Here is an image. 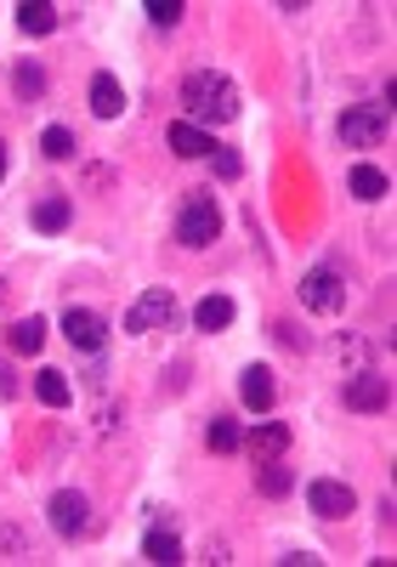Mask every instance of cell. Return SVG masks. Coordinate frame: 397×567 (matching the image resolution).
<instances>
[{"instance_id": "29", "label": "cell", "mask_w": 397, "mask_h": 567, "mask_svg": "<svg viewBox=\"0 0 397 567\" xmlns=\"http://www.w3.org/2000/svg\"><path fill=\"white\" fill-rule=\"evenodd\" d=\"M12 398H17V369L0 358V403H12Z\"/></svg>"}, {"instance_id": "16", "label": "cell", "mask_w": 397, "mask_h": 567, "mask_svg": "<svg viewBox=\"0 0 397 567\" xmlns=\"http://www.w3.org/2000/svg\"><path fill=\"white\" fill-rule=\"evenodd\" d=\"M68 221H74V205L63 199V193H46V199H35V210H29L35 233H68Z\"/></svg>"}, {"instance_id": "24", "label": "cell", "mask_w": 397, "mask_h": 567, "mask_svg": "<svg viewBox=\"0 0 397 567\" xmlns=\"http://www.w3.org/2000/svg\"><path fill=\"white\" fill-rule=\"evenodd\" d=\"M239 442H244V426L228 421V414H216V421L205 426V449H210V454H233Z\"/></svg>"}, {"instance_id": "31", "label": "cell", "mask_w": 397, "mask_h": 567, "mask_svg": "<svg viewBox=\"0 0 397 567\" xmlns=\"http://www.w3.org/2000/svg\"><path fill=\"white\" fill-rule=\"evenodd\" d=\"M0 182H7V142H0Z\"/></svg>"}, {"instance_id": "11", "label": "cell", "mask_w": 397, "mask_h": 567, "mask_svg": "<svg viewBox=\"0 0 397 567\" xmlns=\"http://www.w3.org/2000/svg\"><path fill=\"white\" fill-rule=\"evenodd\" d=\"M239 398L251 414H272V403H279V381H272V369L267 363H251L239 375Z\"/></svg>"}, {"instance_id": "3", "label": "cell", "mask_w": 397, "mask_h": 567, "mask_svg": "<svg viewBox=\"0 0 397 567\" xmlns=\"http://www.w3.org/2000/svg\"><path fill=\"white\" fill-rule=\"evenodd\" d=\"M182 324V301L170 289H142L131 312H126V330L131 335H154V330H177Z\"/></svg>"}, {"instance_id": "5", "label": "cell", "mask_w": 397, "mask_h": 567, "mask_svg": "<svg viewBox=\"0 0 397 567\" xmlns=\"http://www.w3.org/2000/svg\"><path fill=\"white\" fill-rule=\"evenodd\" d=\"M57 330H63L68 347L86 352V358H97V352L108 347V324H103V312H91V307H68Z\"/></svg>"}, {"instance_id": "14", "label": "cell", "mask_w": 397, "mask_h": 567, "mask_svg": "<svg viewBox=\"0 0 397 567\" xmlns=\"http://www.w3.org/2000/svg\"><path fill=\"white\" fill-rule=\"evenodd\" d=\"M12 91H17V103H46V91H52V74H46V63L40 57H17Z\"/></svg>"}, {"instance_id": "21", "label": "cell", "mask_w": 397, "mask_h": 567, "mask_svg": "<svg viewBox=\"0 0 397 567\" xmlns=\"http://www.w3.org/2000/svg\"><path fill=\"white\" fill-rule=\"evenodd\" d=\"M35 398H40L46 409H68V403H74V386H68V375H63V369H52V363H46L40 375H35Z\"/></svg>"}, {"instance_id": "15", "label": "cell", "mask_w": 397, "mask_h": 567, "mask_svg": "<svg viewBox=\"0 0 397 567\" xmlns=\"http://www.w3.org/2000/svg\"><path fill=\"white\" fill-rule=\"evenodd\" d=\"M239 449H251L256 460H284V449H290V426H284V421H261L256 431H244Z\"/></svg>"}, {"instance_id": "12", "label": "cell", "mask_w": 397, "mask_h": 567, "mask_svg": "<svg viewBox=\"0 0 397 567\" xmlns=\"http://www.w3.org/2000/svg\"><path fill=\"white\" fill-rule=\"evenodd\" d=\"M86 108L97 119H119L126 114V86L114 80V74H91V86H86Z\"/></svg>"}, {"instance_id": "17", "label": "cell", "mask_w": 397, "mask_h": 567, "mask_svg": "<svg viewBox=\"0 0 397 567\" xmlns=\"http://www.w3.org/2000/svg\"><path fill=\"white\" fill-rule=\"evenodd\" d=\"M346 188H353V199L375 205V199H386V188H392V182H386V170H381V165H363V159H358L353 170H346Z\"/></svg>"}, {"instance_id": "9", "label": "cell", "mask_w": 397, "mask_h": 567, "mask_svg": "<svg viewBox=\"0 0 397 567\" xmlns=\"http://www.w3.org/2000/svg\"><path fill=\"white\" fill-rule=\"evenodd\" d=\"M307 505H312V516H324V523H346V516L358 511V494H353L346 482L318 477V482L307 488Z\"/></svg>"}, {"instance_id": "8", "label": "cell", "mask_w": 397, "mask_h": 567, "mask_svg": "<svg viewBox=\"0 0 397 567\" xmlns=\"http://www.w3.org/2000/svg\"><path fill=\"white\" fill-rule=\"evenodd\" d=\"M335 137H341L346 147H375V142L386 137V108H346V114L335 119Z\"/></svg>"}, {"instance_id": "20", "label": "cell", "mask_w": 397, "mask_h": 567, "mask_svg": "<svg viewBox=\"0 0 397 567\" xmlns=\"http://www.w3.org/2000/svg\"><path fill=\"white\" fill-rule=\"evenodd\" d=\"M7 347H12L17 358L46 352V318H17V324L7 330Z\"/></svg>"}, {"instance_id": "30", "label": "cell", "mask_w": 397, "mask_h": 567, "mask_svg": "<svg viewBox=\"0 0 397 567\" xmlns=\"http://www.w3.org/2000/svg\"><path fill=\"white\" fill-rule=\"evenodd\" d=\"M279 562H284V567H312L318 556H307V551H290V556H279Z\"/></svg>"}, {"instance_id": "25", "label": "cell", "mask_w": 397, "mask_h": 567, "mask_svg": "<svg viewBox=\"0 0 397 567\" xmlns=\"http://www.w3.org/2000/svg\"><path fill=\"white\" fill-rule=\"evenodd\" d=\"M40 159H52V165L74 159V131L68 126H46L40 131Z\"/></svg>"}, {"instance_id": "10", "label": "cell", "mask_w": 397, "mask_h": 567, "mask_svg": "<svg viewBox=\"0 0 397 567\" xmlns=\"http://www.w3.org/2000/svg\"><path fill=\"white\" fill-rule=\"evenodd\" d=\"M330 358L341 363V375H363V369H375V340L363 330H346L330 340Z\"/></svg>"}, {"instance_id": "2", "label": "cell", "mask_w": 397, "mask_h": 567, "mask_svg": "<svg viewBox=\"0 0 397 567\" xmlns=\"http://www.w3.org/2000/svg\"><path fill=\"white\" fill-rule=\"evenodd\" d=\"M216 239H221V210H216L210 193L182 199V210H177V244H188V250H210Z\"/></svg>"}, {"instance_id": "4", "label": "cell", "mask_w": 397, "mask_h": 567, "mask_svg": "<svg viewBox=\"0 0 397 567\" xmlns=\"http://www.w3.org/2000/svg\"><path fill=\"white\" fill-rule=\"evenodd\" d=\"M46 523H52L63 539H86L91 533V500L80 488H57V494L46 500Z\"/></svg>"}, {"instance_id": "22", "label": "cell", "mask_w": 397, "mask_h": 567, "mask_svg": "<svg viewBox=\"0 0 397 567\" xmlns=\"http://www.w3.org/2000/svg\"><path fill=\"white\" fill-rule=\"evenodd\" d=\"M142 556H148V562H159V567L182 562V533H170L165 523H154V528H148V539H142Z\"/></svg>"}, {"instance_id": "19", "label": "cell", "mask_w": 397, "mask_h": 567, "mask_svg": "<svg viewBox=\"0 0 397 567\" xmlns=\"http://www.w3.org/2000/svg\"><path fill=\"white\" fill-rule=\"evenodd\" d=\"M52 29H57V7H52V0H23V7H17V35L40 40Z\"/></svg>"}, {"instance_id": "6", "label": "cell", "mask_w": 397, "mask_h": 567, "mask_svg": "<svg viewBox=\"0 0 397 567\" xmlns=\"http://www.w3.org/2000/svg\"><path fill=\"white\" fill-rule=\"evenodd\" d=\"M341 403L353 409V414H386V403H392V386H386V375H375V369H363V375H346V386H341Z\"/></svg>"}, {"instance_id": "28", "label": "cell", "mask_w": 397, "mask_h": 567, "mask_svg": "<svg viewBox=\"0 0 397 567\" xmlns=\"http://www.w3.org/2000/svg\"><path fill=\"white\" fill-rule=\"evenodd\" d=\"M272 335H279L290 352H307V347H312V340H307L302 330H295V318H279V324H272Z\"/></svg>"}, {"instance_id": "7", "label": "cell", "mask_w": 397, "mask_h": 567, "mask_svg": "<svg viewBox=\"0 0 397 567\" xmlns=\"http://www.w3.org/2000/svg\"><path fill=\"white\" fill-rule=\"evenodd\" d=\"M302 307L307 312H324V318L346 307V284H341L335 267H312V273L302 279Z\"/></svg>"}, {"instance_id": "23", "label": "cell", "mask_w": 397, "mask_h": 567, "mask_svg": "<svg viewBox=\"0 0 397 567\" xmlns=\"http://www.w3.org/2000/svg\"><path fill=\"white\" fill-rule=\"evenodd\" d=\"M290 465L284 460H256V494H267V500H284L290 494Z\"/></svg>"}, {"instance_id": "18", "label": "cell", "mask_w": 397, "mask_h": 567, "mask_svg": "<svg viewBox=\"0 0 397 567\" xmlns=\"http://www.w3.org/2000/svg\"><path fill=\"white\" fill-rule=\"evenodd\" d=\"M239 318V307H233V295H205V301L193 307V324L205 330V335H221Z\"/></svg>"}, {"instance_id": "1", "label": "cell", "mask_w": 397, "mask_h": 567, "mask_svg": "<svg viewBox=\"0 0 397 567\" xmlns=\"http://www.w3.org/2000/svg\"><path fill=\"white\" fill-rule=\"evenodd\" d=\"M182 108L193 126H228V119H239V91L228 74L216 68H198V74H182Z\"/></svg>"}, {"instance_id": "27", "label": "cell", "mask_w": 397, "mask_h": 567, "mask_svg": "<svg viewBox=\"0 0 397 567\" xmlns=\"http://www.w3.org/2000/svg\"><path fill=\"white\" fill-rule=\"evenodd\" d=\"M142 12H148V23H154V29H177L188 7H182V0H148Z\"/></svg>"}, {"instance_id": "32", "label": "cell", "mask_w": 397, "mask_h": 567, "mask_svg": "<svg viewBox=\"0 0 397 567\" xmlns=\"http://www.w3.org/2000/svg\"><path fill=\"white\" fill-rule=\"evenodd\" d=\"M0 295H7V284H0Z\"/></svg>"}, {"instance_id": "13", "label": "cell", "mask_w": 397, "mask_h": 567, "mask_svg": "<svg viewBox=\"0 0 397 567\" xmlns=\"http://www.w3.org/2000/svg\"><path fill=\"white\" fill-rule=\"evenodd\" d=\"M165 142L177 159H210V147H216V137L205 126H193V119H177V126L165 131Z\"/></svg>"}, {"instance_id": "26", "label": "cell", "mask_w": 397, "mask_h": 567, "mask_svg": "<svg viewBox=\"0 0 397 567\" xmlns=\"http://www.w3.org/2000/svg\"><path fill=\"white\" fill-rule=\"evenodd\" d=\"M205 165L216 170V177H221V182H239V177H244V159L233 154V147H221V142L210 147V159H205Z\"/></svg>"}]
</instances>
